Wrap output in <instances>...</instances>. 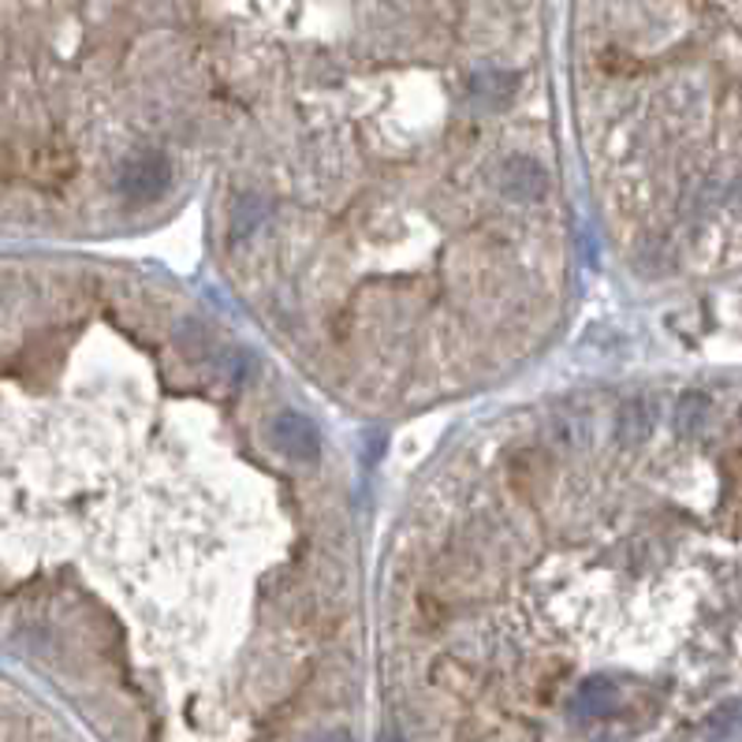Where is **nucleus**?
I'll return each instance as SVG.
<instances>
[{
    "instance_id": "20e7f679",
    "label": "nucleus",
    "mask_w": 742,
    "mask_h": 742,
    "mask_svg": "<svg viewBox=\"0 0 742 742\" xmlns=\"http://www.w3.org/2000/svg\"><path fill=\"white\" fill-rule=\"evenodd\" d=\"M470 90H474V97L481 105H508L511 102V90H515V79L500 75V72H485V75H478L474 83H470Z\"/></svg>"
},
{
    "instance_id": "f03ea898",
    "label": "nucleus",
    "mask_w": 742,
    "mask_h": 742,
    "mask_svg": "<svg viewBox=\"0 0 742 742\" xmlns=\"http://www.w3.org/2000/svg\"><path fill=\"white\" fill-rule=\"evenodd\" d=\"M273 445L284 451L288 459H295V463H314V459L321 456L317 426L310 422L306 415H299V410H284V415H276Z\"/></svg>"
},
{
    "instance_id": "39448f33",
    "label": "nucleus",
    "mask_w": 742,
    "mask_h": 742,
    "mask_svg": "<svg viewBox=\"0 0 742 742\" xmlns=\"http://www.w3.org/2000/svg\"><path fill=\"white\" fill-rule=\"evenodd\" d=\"M578 709L589 717H600L608 713V709H616V690L605 679H589V683L578 690Z\"/></svg>"
},
{
    "instance_id": "423d86ee",
    "label": "nucleus",
    "mask_w": 742,
    "mask_h": 742,
    "mask_svg": "<svg viewBox=\"0 0 742 742\" xmlns=\"http://www.w3.org/2000/svg\"><path fill=\"white\" fill-rule=\"evenodd\" d=\"M262 220H265V202H262V198H254V195H247L243 202L236 206L232 232H236V236H250V228L262 224Z\"/></svg>"
},
{
    "instance_id": "f257e3e1",
    "label": "nucleus",
    "mask_w": 742,
    "mask_h": 742,
    "mask_svg": "<svg viewBox=\"0 0 742 742\" xmlns=\"http://www.w3.org/2000/svg\"><path fill=\"white\" fill-rule=\"evenodd\" d=\"M168 184H173V165H168L165 154H138L119 168V195L127 202H154L157 195H165Z\"/></svg>"
},
{
    "instance_id": "7ed1b4c3",
    "label": "nucleus",
    "mask_w": 742,
    "mask_h": 742,
    "mask_svg": "<svg viewBox=\"0 0 742 742\" xmlns=\"http://www.w3.org/2000/svg\"><path fill=\"white\" fill-rule=\"evenodd\" d=\"M500 190L515 202H537L548 190V173L534 157H511L500 168Z\"/></svg>"
}]
</instances>
